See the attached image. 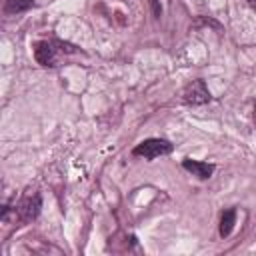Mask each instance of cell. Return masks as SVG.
Masks as SVG:
<instances>
[{"instance_id":"1","label":"cell","mask_w":256,"mask_h":256,"mask_svg":"<svg viewBox=\"0 0 256 256\" xmlns=\"http://www.w3.org/2000/svg\"><path fill=\"white\" fill-rule=\"evenodd\" d=\"M40 208H42V196H40V192L26 190V194L18 200V204H16L14 212H16L18 222L28 224V222H32V220H36V218H38Z\"/></svg>"},{"instance_id":"2","label":"cell","mask_w":256,"mask_h":256,"mask_svg":"<svg viewBox=\"0 0 256 256\" xmlns=\"http://www.w3.org/2000/svg\"><path fill=\"white\" fill-rule=\"evenodd\" d=\"M174 150V144L170 140H164V138H146L142 140L140 144H136L132 148V154L134 156H140L144 160H154L158 156H166Z\"/></svg>"},{"instance_id":"3","label":"cell","mask_w":256,"mask_h":256,"mask_svg":"<svg viewBox=\"0 0 256 256\" xmlns=\"http://www.w3.org/2000/svg\"><path fill=\"white\" fill-rule=\"evenodd\" d=\"M210 90L206 86L204 80H192L184 90H182V102L188 106H202L206 102H210Z\"/></svg>"},{"instance_id":"4","label":"cell","mask_w":256,"mask_h":256,"mask_svg":"<svg viewBox=\"0 0 256 256\" xmlns=\"http://www.w3.org/2000/svg\"><path fill=\"white\" fill-rule=\"evenodd\" d=\"M58 46L54 40H40L34 44V58L40 66H56L58 60Z\"/></svg>"},{"instance_id":"5","label":"cell","mask_w":256,"mask_h":256,"mask_svg":"<svg viewBox=\"0 0 256 256\" xmlns=\"http://www.w3.org/2000/svg\"><path fill=\"white\" fill-rule=\"evenodd\" d=\"M182 168L188 170L192 176H196L200 180H208L214 174V164H208V162H202V160H192V158H184Z\"/></svg>"},{"instance_id":"6","label":"cell","mask_w":256,"mask_h":256,"mask_svg":"<svg viewBox=\"0 0 256 256\" xmlns=\"http://www.w3.org/2000/svg\"><path fill=\"white\" fill-rule=\"evenodd\" d=\"M234 224H236V208L224 210L222 216H220V228H218L220 236H222V238L230 236V232L234 230Z\"/></svg>"},{"instance_id":"7","label":"cell","mask_w":256,"mask_h":256,"mask_svg":"<svg viewBox=\"0 0 256 256\" xmlns=\"http://www.w3.org/2000/svg\"><path fill=\"white\" fill-rule=\"evenodd\" d=\"M34 6V0H6L4 2V12L6 14H20L26 12Z\"/></svg>"},{"instance_id":"8","label":"cell","mask_w":256,"mask_h":256,"mask_svg":"<svg viewBox=\"0 0 256 256\" xmlns=\"http://www.w3.org/2000/svg\"><path fill=\"white\" fill-rule=\"evenodd\" d=\"M246 2H248V4L252 6V8H256V0H246Z\"/></svg>"},{"instance_id":"9","label":"cell","mask_w":256,"mask_h":256,"mask_svg":"<svg viewBox=\"0 0 256 256\" xmlns=\"http://www.w3.org/2000/svg\"><path fill=\"white\" fill-rule=\"evenodd\" d=\"M254 124H256V106H254Z\"/></svg>"}]
</instances>
